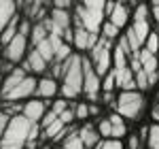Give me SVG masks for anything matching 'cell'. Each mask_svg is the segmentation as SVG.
<instances>
[{
  "instance_id": "cell-9",
  "label": "cell",
  "mask_w": 159,
  "mask_h": 149,
  "mask_svg": "<svg viewBox=\"0 0 159 149\" xmlns=\"http://www.w3.org/2000/svg\"><path fill=\"white\" fill-rule=\"evenodd\" d=\"M36 77L34 74H25V79L19 83L17 87H13L11 92L4 96V102H19V100H28L34 96V92H36Z\"/></svg>"
},
{
  "instance_id": "cell-30",
  "label": "cell",
  "mask_w": 159,
  "mask_h": 149,
  "mask_svg": "<svg viewBox=\"0 0 159 149\" xmlns=\"http://www.w3.org/2000/svg\"><path fill=\"white\" fill-rule=\"evenodd\" d=\"M66 109H68V100H64V98H60V100H51V111L55 113V115L64 113Z\"/></svg>"
},
{
  "instance_id": "cell-7",
  "label": "cell",
  "mask_w": 159,
  "mask_h": 149,
  "mask_svg": "<svg viewBox=\"0 0 159 149\" xmlns=\"http://www.w3.org/2000/svg\"><path fill=\"white\" fill-rule=\"evenodd\" d=\"M104 13H106V22L123 30L129 24L132 7H129V2H104Z\"/></svg>"
},
{
  "instance_id": "cell-40",
  "label": "cell",
  "mask_w": 159,
  "mask_h": 149,
  "mask_svg": "<svg viewBox=\"0 0 159 149\" xmlns=\"http://www.w3.org/2000/svg\"><path fill=\"white\" fill-rule=\"evenodd\" d=\"M57 149H64V147H57Z\"/></svg>"
},
{
  "instance_id": "cell-41",
  "label": "cell",
  "mask_w": 159,
  "mask_h": 149,
  "mask_svg": "<svg viewBox=\"0 0 159 149\" xmlns=\"http://www.w3.org/2000/svg\"><path fill=\"white\" fill-rule=\"evenodd\" d=\"M0 81H2V79H0Z\"/></svg>"
},
{
  "instance_id": "cell-38",
  "label": "cell",
  "mask_w": 159,
  "mask_h": 149,
  "mask_svg": "<svg viewBox=\"0 0 159 149\" xmlns=\"http://www.w3.org/2000/svg\"><path fill=\"white\" fill-rule=\"evenodd\" d=\"M151 117H153V122L155 124H159V102L153 107V111H151Z\"/></svg>"
},
{
  "instance_id": "cell-25",
  "label": "cell",
  "mask_w": 159,
  "mask_h": 149,
  "mask_svg": "<svg viewBox=\"0 0 159 149\" xmlns=\"http://www.w3.org/2000/svg\"><path fill=\"white\" fill-rule=\"evenodd\" d=\"M64 149H85L83 147V143H81V138H79V132L72 130V132H68V137L64 138Z\"/></svg>"
},
{
  "instance_id": "cell-24",
  "label": "cell",
  "mask_w": 159,
  "mask_h": 149,
  "mask_svg": "<svg viewBox=\"0 0 159 149\" xmlns=\"http://www.w3.org/2000/svg\"><path fill=\"white\" fill-rule=\"evenodd\" d=\"M147 147L148 149H159V124H151L148 126Z\"/></svg>"
},
{
  "instance_id": "cell-21",
  "label": "cell",
  "mask_w": 159,
  "mask_h": 149,
  "mask_svg": "<svg viewBox=\"0 0 159 149\" xmlns=\"http://www.w3.org/2000/svg\"><path fill=\"white\" fill-rule=\"evenodd\" d=\"M127 53H123L117 45H112V70H119V68H125L127 66Z\"/></svg>"
},
{
  "instance_id": "cell-14",
  "label": "cell",
  "mask_w": 159,
  "mask_h": 149,
  "mask_svg": "<svg viewBox=\"0 0 159 149\" xmlns=\"http://www.w3.org/2000/svg\"><path fill=\"white\" fill-rule=\"evenodd\" d=\"M60 92V85H57V81L55 79H51V77H40L36 81V94L38 98L43 100H49V98H55V94Z\"/></svg>"
},
{
  "instance_id": "cell-31",
  "label": "cell",
  "mask_w": 159,
  "mask_h": 149,
  "mask_svg": "<svg viewBox=\"0 0 159 149\" xmlns=\"http://www.w3.org/2000/svg\"><path fill=\"white\" fill-rule=\"evenodd\" d=\"M55 119H57V115H55V113L51 111V109H47V113L43 115V119L38 122V126H40V130H43V128H47V126H51L53 122H55Z\"/></svg>"
},
{
  "instance_id": "cell-29",
  "label": "cell",
  "mask_w": 159,
  "mask_h": 149,
  "mask_svg": "<svg viewBox=\"0 0 159 149\" xmlns=\"http://www.w3.org/2000/svg\"><path fill=\"white\" fill-rule=\"evenodd\" d=\"M115 89H117V85H115V74L110 70V73H106L102 77V92H115Z\"/></svg>"
},
{
  "instance_id": "cell-19",
  "label": "cell",
  "mask_w": 159,
  "mask_h": 149,
  "mask_svg": "<svg viewBox=\"0 0 159 149\" xmlns=\"http://www.w3.org/2000/svg\"><path fill=\"white\" fill-rule=\"evenodd\" d=\"M17 4L15 2H9V0H0V32L11 24V19L17 15Z\"/></svg>"
},
{
  "instance_id": "cell-1",
  "label": "cell",
  "mask_w": 159,
  "mask_h": 149,
  "mask_svg": "<svg viewBox=\"0 0 159 149\" xmlns=\"http://www.w3.org/2000/svg\"><path fill=\"white\" fill-rule=\"evenodd\" d=\"M106 19L104 13V2L100 0H91V2H76L72 7V26H81L83 30L98 34L100 36V28Z\"/></svg>"
},
{
  "instance_id": "cell-16",
  "label": "cell",
  "mask_w": 159,
  "mask_h": 149,
  "mask_svg": "<svg viewBox=\"0 0 159 149\" xmlns=\"http://www.w3.org/2000/svg\"><path fill=\"white\" fill-rule=\"evenodd\" d=\"M138 62H140V68L147 74L159 73V55H153L147 49H140L138 51Z\"/></svg>"
},
{
  "instance_id": "cell-17",
  "label": "cell",
  "mask_w": 159,
  "mask_h": 149,
  "mask_svg": "<svg viewBox=\"0 0 159 149\" xmlns=\"http://www.w3.org/2000/svg\"><path fill=\"white\" fill-rule=\"evenodd\" d=\"M106 119H108V124H110V138L121 141V138L127 134V124H125V119H123L121 115H117V113H110Z\"/></svg>"
},
{
  "instance_id": "cell-22",
  "label": "cell",
  "mask_w": 159,
  "mask_h": 149,
  "mask_svg": "<svg viewBox=\"0 0 159 149\" xmlns=\"http://www.w3.org/2000/svg\"><path fill=\"white\" fill-rule=\"evenodd\" d=\"M142 49H147L148 53L157 55V53H159V32H153V30H151V34L147 36L144 45H142Z\"/></svg>"
},
{
  "instance_id": "cell-10",
  "label": "cell",
  "mask_w": 159,
  "mask_h": 149,
  "mask_svg": "<svg viewBox=\"0 0 159 149\" xmlns=\"http://www.w3.org/2000/svg\"><path fill=\"white\" fill-rule=\"evenodd\" d=\"M96 43H98V34L87 32V30L81 28V26H72V43H70V45L76 49V53L85 55V53L91 49Z\"/></svg>"
},
{
  "instance_id": "cell-18",
  "label": "cell",
  "mask_w": 159,
  "mask_h": 149,
  "mask_svg": "<svg viewBox=\"0 0 159 149\" xmlns=\"http://www.w3.org/2000/svg\"><path fill=\"white\" fill-rule=\"evenodd\" d=\"M47 36H49V28H47V19H43V22H38V24H32L28 43H30V47H36L38 43H43Z\"/></svg>"
},
{
  "instance_id": "cell-13",
  "label": "cell",
  "mask_w": 159,
  "mask_h": 149,
  "mask_svg": "<svg viewBox=\"0 0 159 149\" xmlns=\"http://www.w3.org/2000/svg\"><path fill=\"white\" fill-rule=\"evenodd\" d=\"M24 79H25V70L21 68V66H15L9 74H4L2 81H0V98H4L13 87H17Z\"/></svg>"
},
{
  "instance_id": "cell-32",
  "label": "cell",
  "mask_w": 159,
  "mask_h": 149,
  "mask_svg": "<svg viewBox=\"0 0 159 149\" xmlns=\"http://www.w3.org/2000/svg\"><path fill=\"white\" fill-rule=\"evenodd\" d=\"M57 117H60V122H61L64 126H70V124L74 122V113H72V109H70V107H68L64 113H60Z\"/></svg>"
},
{
  "instance_id": "cell-36",
  "label": "cell",
  "mask_w": 159,
  "mask_h": 149,
  "mask_svg": "<svg viewBox=\"0 0 159 149\" xmlns=\"http://www.w3.org/2000/svg\"><path fill=\"white\" fill-rule=\"evenodd\" d=\"M102 100H104V104H115V100H117V96H115V92H102Z\"/></svg>"
},
{
  "instance_id": "cell-6",
  "label": "cell",
  "mask_w": 159,
  "mask_h": 149,
  "mask_svg": "<svg viewBox=\"0 0 159 149\" xmlns=\"http://www.w3.org/2000/svg\"><path fill=\"white\" fill-rule=\"evenodd\" d=\"M81 68H83V92H81V96H85L87 102H98L100 94H102V79L91 68L87 55H81Z\"/></svg>"
},
{
  "instance_id": "cell-8",
  "label": "cell",
  "mask_w": 159,
  "mask_h": 149,
  "mask_svg": "<svg viewBox=\"0 0 159 149\" xmlns=\"http://www.w3.org/2000/svg\"><path fill=\"white\" fill-rule=\"evenodd\" d=\"M30 49V43H28V38L21 36V34H17V36L13 38L11 43H7L4 47H2V55H4V62L13 64V66H19V64L25 60V53Z\"/></svg>"
},
{
  "instance_id": "cell-4",
  "label": "cell",
  "mask_w": 159,
  "mask_h": 149,
  "mask_svg": "<svg viewBox=\"0 0 159 149\" xmlns=\"http://www.w3.org/2000/svg\"><path fill=\"white\" fill-rule=\"evenodd\" d=\"M112 45H115V43H110V41H106V38L98 36V43L87 51V53H89L87 60H89L91 68L96 70V74H98L100 79H102L106 73L112 70Z\"/></svg>"
},
{
  "instance_id": "cell-11",
  "label": "cell",
  "mask_w": 159,
  "mask_h": 149,
  "mask_svg": "<svg viewBox=\"0 0 159 149\" xmlns=\"http://www.w3.org/2000/svg\"><path fill=\"white\" fill-rule=\"evenodd\" d=\"M19 66L25 70V74H34V77H36V74H43V77H45V74H47V68H49V64L45 62V60L40 58V53H38L36 49H32V47L28 49L25 60L19 64Z\"/></svg>"
},
{
  "instance_id": "cell-37",
  "label": "cell",
  "mask_w": 159,
  "mask_h": 149,
  "mask_svg": "<svg viewBox=\"0 0 159 149\" xmlns=\"http://www.w3.org/2000/svg\"><path fill=\"white\" fill-rule=\"evenodd\" d=\"M87 104H89V117H91V115H100V113H102V109H100L98 102H87Z\"/></svg>"
},
{
  "instance_id": "cell-3",
  "label": "cell",
  "mask_w": 159,
  "mask_h": 149,
  "mask_svg": "<svg viewBox=\"0 0 159 149\" xmlns=\"http://www.w3.org/2000/svg\"><path fill=\"white\" fill-rule=\"evenodd\" d=\"M32 124L25 119L24 115H15L9 119L7 130L0 138V149H25L28 134H30Z\"/></svg>"
},
{
  "instance_id": "cell-39",
  "label": "cell",
  "mask_w": 159,
  "mask_h": 149,
  "mask_svg": "<svg viewBox=\"0 0 159 149\" xmlns=\"http://www.w3.org/2000/svg\"><path fill=\"white\" fill-rule=\"evenodd\" d=\"M0 53H2V43H0Z\"/></svg>"
},
{
  "instance_id": "cell-5",
  "label": "cell",
  "mask_w": 159,
  "mask_h": 149,
  "mask_svg": "<svg viewBox=\"0 0 159 149\" xmlns=\"http://www.w3.org/2000/svg\"><path fill=\"white\" fill-rule=\"evenodd\" d=\"M144 102H147L144 100V94H140V92H119L112 109H115L117 115H121L123 119L136 122L140 117L142 109H144Z\"/></svg>"
},
{
  "instance_id": "cell-33",
  "label": "cell",
  "mask_w": 159,
  "mask_h": 149,
  "mask_svg": "<svg viewBox=\"0 0 159 149\" xmlns=\"http://www.w3.org/2000/svg\"><path fill=\"white\" fill-rule=\"evenodd\" d=\"M148 15H151V24H157L159 26V2L148 4Z\"/></svg>"
},
{
  "instance_id": "cell-20",
  "label": "cell",
  "mask_w": 159,
  "mask_h": 149,
  "mask_svg": "<svg viewBox=\"0 0 159 149\" xmlns=\"http://www.w3.org/2000/svg\"><path fill=\"white\" fill-rule=\"evenodd\" d=\"M100 36L106 38V41H110V43H115L117 38L121 36V30H119L117 26H112L110 22H104L102 28H100Z\"/></svg>"
},
{
  "instance_id": "cell-27",
  "label": "cell",
  "mask_w": 159,
  "mask_h": 149,
  "mask_svg": "<svg viewBox=\"0 0 159 149\" xmlns=\"http://www.w3.org/2000/svg\"><path fill=\"white\" fill-rule=\"evenodd\" d=\"M96 130H98V134H100V138H102V141H108V138H110V124H108V119H106V117L98 122Z\"/></svg>"
},
{
  "instance_id": "cell-15",
  "label": "cell",
  "mask_w": 159,
  "mask_h": 149,
  "mask_svg": "<svg viewBox=\"0 0 159 149\" xmlns=\"http://www.w3.org/2000/svg\"><path fill=\"white\" fill-rule=\"evenodd\" d=\"M76 132H79V138H81V143H83V147H85V149H93L100 141H102L100 134H98V130H96V126L89 124V122L83 124V128L76 130Z\"/></svg>"
},
{
  "instance_id": "cell-28",
  "label": "cell",
  "mask_w": 159,
  "mask_h": 149,
  "mask_svg": "<svg viewBox=\"0 0 159 149\" xmlns=\"http://www.w3.org/2000/svg\"><path fill=\"white\" fill-rule=\"evenodd\" d=\"M93 149H125L121 141H115V138H108V141H100Z\"/></svg>"
},
{
  "instance_id": "cell-34",
  "label": "cell",
  "mask_w": 159,
  "mask_h": 149,
  "mask_svg": "<svg viewBox=\"0 0 159 149\" xmlns=\"http://www.w3.org/2000/svg\"><path fill=\"white\" fill-rule=\"evenodd\" d=\"M125 149H140V138H138V134H129V141H127V147Z\"/></svg>"
},
{
  "instance_id": "cell-26",
  "label": "cell",
  "mask_w": 159,
  "mask_h": 149,
  "mask_svg": "<svg viewBox=\"0 0 159 149\" xmlns=\"http://www.w3.org/2000/svg\"><path fill=\"white\" fill-rule=\"evenodd\" d=\"M72 113H74V119L85 122L87 117H89V104H87V102H76L72 107Z\"/></svg>"
},
{
  "instance_id": "cell-35",
  "label": "cell",
  "mask_w": 159,
  "mask_h": 149,
  "mask_svg": "<svg viewBox=\"0 0 159 149\" xmlns=\"http://www.w3.org/2000/svg\"><path fill=\"white\" fill-rule=\"evenodd\" d=\"M9 119H11V117H9L7 113H2V111H0V138H2L4 130H7V124H9Z\"/></svg>"
},
{
  "instance_id": "cell-12",
  "label": "cell",
  "mask_w": 159,
  "mask_h": 149,
  "mask_svg": "<svg viewBox=\"0 0 159 149\" xmlns=\"http://www.w3.org/2000/svg\"><path fill=\"white\" fill-rule=\"evenodd\" d=\"M45 113H47V102L45 100H28L24 104V109H21V115L30 124H38Z\"/></svg>"
},
{
  "instance_id": "cell-2",
  "label": "cell",
  "mask_w": 159,
  "mask_h": 149,
  "mask_svg": "<svg viewBox=\"0 0 159 149\" xmlns=\"http://www.w3.org/2000/svg\"><path fill=\"white\" fill-rule=\"evenodd\" d=\"M61 98L64 100H76L83 92V68H81V53L74 51L72 55L61 64Z\"/></svg>"
},
{
  "instance_id": "cell-23",
  "label": "cell",
  "mask_w": 159,
  "mask_h": 149,
  "mask_svg": "<svg viewBox=\"0 0 159 149\" xmlns=\"http://www.w3.org/2000/svg\"><path fill=\"white\" fill-rule=\"evenodd\" d=\"M32 49H36L38 53H40V58H43V60H45L47 64L53 62V49H51V43L47 41V38H45L43 43H38L36 47H32Z\"/></svg>"
}]
</instances>
